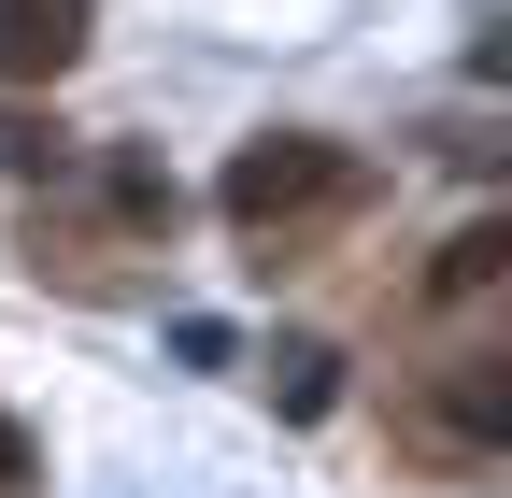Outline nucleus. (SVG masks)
Here are the masks:
<instances>
[{
    "instance_id": "f257e3e1",
    "label": "nucleus",
    "mask_w": 512,
    "mask_h": 498,
    "mask_svg": "<svg viewBox=\"0 0 512 498\" xmlns=\"http://www.w3.org/2000/svg\"><path fill=\"white\" fill-rule=\"evenodd\" d=\"M228 228L256 242V257H271L285 228H328V214H356L370 200V171H356V143H328V129H271V143H242L228 157Z\"/></svg>"
},
{
    "instance_id": "f03ea898",
    "label": "nucleus",
    "mask_w": 512,
    "mask_h": 498,
    "mask_svg": "<svg viewBox=\"0 0 512 498\" xmlns=\"http://www.w3.org/2000/svg\"><path fill=\"white\" fill-rule=\"evenodd\" d=\"M413 442H441V456H498V442H512V356H456V370L413 399Z\"/></svg>"
},
{
    "instance_id": "7ed1b4c3",
    "label": "nucleus",
    "mask_w": 512,
    "mask_h": 498,
    "mask_svg": "<svg viewBox=\"0 0 512 498\" xmlns=\"http://www.w3.org/2000/svg\"><path fill=\"white\" fill-rule=\"evenodd\" d=\"M86 57V0H0V86H57Z\"/></svg>"
},
{
    "instance_id": "20e7f679",
    "label": "nucleus",
    "mask_w": 512,
    "mask_h": 498,
    "mask_svg": "<svg viewBox=\"0 0 512 498\" xmlns=\"http://www.w3.org/2000/svg\"><path fill=\"white\" fill-rule=\"evenodd\" d=\"M498 285H512V214L456 228V242H441V257H427V299H498Z\"/></svg>"
},
{
    "instance_id": "39448f33",
    "label": "nucleus",
    "mask_w": 512,
    "mask_h": 498,
    "mask_svg": "<svg viewBox=\"0 0 512 498\" xmlns=\"http://www.w3.org/2000/svg\"><path fill=\"white\" fill-rule=\"evenodd\" d=\"M470 72H484V86H512V0L484 15V43H470Z\"/></svg>"
},
{
    "instance_id": "423d86ee",
    "label": "nucleus",
    "mask_w": 512,
    "mask_h": 498,
    "mask_svg": "<svg viewBox=\"0 0 512 498\" xmlns=\"http://www.w3.org/2000/svg\"><path fill=\"white\" fill-rule=\"evenodd\" d=\"M15 470H29V427H0V484H15Z\"/></svg>"
}]
</instances>
